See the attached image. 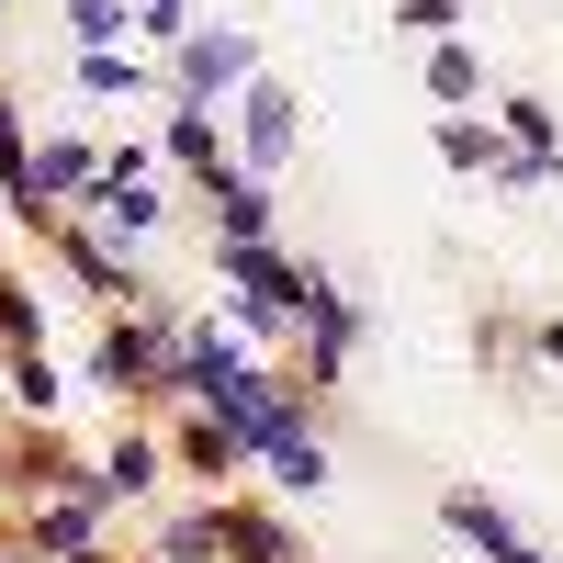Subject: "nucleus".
<instances>
[{
  "instance_id": "1",
  "label": "nucleus",
  "mask_w": 563,
  "mask_h": 563,
  "mask_svg": "<svg viewBox=\"0 0 563 563\" xmlns=\"http://www.w3.org/2000/svg\"><path fill=\"white\" fill-rule=\"evenodd\" d=\"M225 79H249V34H203L192 57H180V90H192V102H203V90H225Z\"/></svg>"
},
{
  "instance_id": "2",
  "label": "nucleus",
  "mask_w": 563,
  "mask_h": 563,
  "mask_svg": "<svg viewBox=\"0 0 563 563\" xmlns=\"http://www.w3.org/2000/svg\"><path fill=\"white\" fill-rule=\"evenodd\" d=\"M249 147H260V158L294 147V102H282V90H260V102H249Z\"/></svg>"
},
{
  "instance_id": "3",
  "label": "nucleus",
  "mask_w": 563,
  "mask_h": 563,
  "mask_svg": "<svg viewBox=\"0 0 563 563\" xmlns=\"http://www.w3.org/2000/svg\"><path fill=\"white\" fill-rule=\"evenodd\" d=\"M214 530H225V541H238L249 563H282V530H271V519H249V507H225V519H214Z\"/></svg>"
},
{
  "instance_id": "4",
  "label": "nucleus",
  "mask_w": 563,
  "mask_h": 563,
  "mask_svg": "<svg viewBox=\"0 0 563 563\" xmlns=\"http://www.w3.org/2000/svg\"><path fill=\"white\" fill-rule=\"evenodd\" d=\"M147 474H158V451H147V440H124V451L102 462V496H135V485H147Z\"/></svg>"
},
{
  "instance_id": "5",
  "label": "nucleus",
  "mask_w": 563,
  "mask_h": 563,
  "mask_svg": "<svg viewBox=\"0 0 563 563\" xmlns=\"http://www.w3.org/2000/svg\"><path fill=\"white\" fill-rule=\"evenodd\" d=\"M214 203H225V238L249 249V238H260V192H249V180H214Z\"/></svg>"
}]
</instances>
